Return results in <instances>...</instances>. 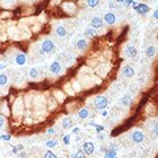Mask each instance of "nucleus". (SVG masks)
Here are the masks:
<instances>
[{
	"instance_id": "1",
	"label": "nucleus",
	"mask_w": 158,
	"mask_h": 158,
	"mask_svg": "<svg viewBox=\"0 0 158 158\" xmlns=\"http://www.w3.org/2000/svg\"><path fill=\"white\" fill-rule=\"evenodd\" d=\"M55 49V45L54 42H53L52 40H44L42 41V45H41V54H50V53H53Z\"/></svg>"
},
{
	"instance_id": "2",
	"label": "nucleus",
	"mask_w": 158,
	"mask_h": 158,
	"mask_svg": "<svg viewBox=\"0 0 158 158\" xmlns=\"http://www.w3.org/2000/svg\"><path fill=\"white\" fill-rule=\"evenodd\" d=\"M94 106L96 109H104L107 106H108V99L106 96H96L95 97Z\"/></svg>"
},
{
	"instance_id": "3",
	"label": "nucleus",
	"mask_w": 158,
	"mask_h": 158,
	"mask_svg": "<svg viewBox=\"0 0 158 158\" xmlns=\"http://www.w3.org/2000/svg\"><path fill=\"white\" fill-rule=\"evenodd\" d=\"M131 138H132V141H133L134 144H142L144 140H145V136L141 131H134L133 133L131 134Z\"/></svg>"
},
{
	"instance_id": "4",
	"label": "nucleus",
	"mask_w": 158,
	"mask_h": 158,
	"mask_svg": "<svg viewBox=\"0 0 158 158\" xmlns=\"http://www.w3.org/2000/svg\"><path fill=\"white\" fill-rule=\"evenodd\" d=\"M82 150L84 151V154H86V156H91V154H94L95 153V145H94V142L86 141L83 144V148H82Z\"/></svg>"
},
{
	"instance_id": "5",
	"label": "nucleus",
	"mask_w": 158,
	"mask_h": 158,
	"mask_svg": "<svg viewBox=\"0 0 158 158\" xmlns=\"http://www.w3.org/2000/svg\"><path fill=\"white\" fill-rule=\"evenodd\" d=\"M134 74H136L134 69L132 67V66H129V65H125L124 67H123V70H121V75L124 78H132V77H134Z\"/></svg>"
},
{
	"instance_id": "6",
	"label": "nucleus",
	"mask_w": 158,
	"mask_h": 158,
	"mask_svg": "<svg viewBox=\"0 0 158 158\" xmlns=\"http://www.w3.org/2000/svg\"><path fill=\"white\" fill-rule=\"evenodd\" d=\"M103 24L104 21L100 16H94L92 20H91V28H94V29H100L103 27Z\"/></svg>"
},
{
	"instance_id": "7",
	"label": "nucleus",
	"mask_w": 158,
	"mask_h": 158,
	"mask_svg": "<svg viewBox=\"0 0 158 158\" xmlns=\"http://www.w3.org/2000/svg\"><path fill=\"white\" fill-rule=\"evenodd\" d=\"M50 72H52V74H54V75L61 74V72H62V65L58 61L53 62L52 65H50Z\"/></svg>"
},
{
	"instance_id": "8",
	"label": "nucleus",
	"mask_w": 158,
	"mask_h": 158,
	"mask_svg": "<svg viewBox=\"0 0 158 158\" xmlns=\"http://www.w3.org/2000/svg\"><path fill=\"white\" fill-rule=\"evenodd\" d=\"M134 11H137L138 13H141V15H146L148 12H149V5H146V4H144V3H141V4H136L134 7H133Z\"/></svg>"
},
{
	"instance_id": "9",
	"label": "nucleus",
	"mask_w": 158,
	"mask_h": 158,
	"mask_svg": "<svg viewBox=\"0 0 158 158\" xmlns=\"http://www.w3.org/2000/svg\"><path fill=\"white\" fill-rule=\"evenodd\" d=\"M103 21H106L108 25H113L116 23V15L113 13V12H107V13L104 15Z\"/></svg>"
},
{
	"instance_id": "10",
	"label": "nucleus",
	"mask_w": 158,
	"mask_h": 158,
	"mask_svg": "<svg viewBox=\"0 0 158 158\" xmlns=\"http://www.w3.org/2000/svg\"><path fill=\"white\" fill-rule=\"evenodd\" d=\"M15 62H16V65H18V66H23L27 63V55L23 54V53H18V54H16L15 57Z\"/></svg>"
},
{
	"instance_id": "11",
	"label": "nucleus",
	"mask_w": 158,
	"mask_h": 158,
	"mask_svg": "<svg viewBox=\"0 0 158 158\" xmlns=\"http://www.w3.org/2000/svg\"><path fill=\"white\" fill-rule=\"evenodd\" d=\"M125 55L129 57V58H133V57L137 55V49H136V46L131 45V46L125 47Z\"/></svg>"
},
{
	"instance_id": "12",
	"label": "nucleus",
	"mask_w": 158,
	"mask_h": 158,
	"mask_svg": "<svg viewBox=\"0 0 158 158\" xmlns=\"http://www.w3.org/2000/svg\"><path fill=\"white\" fill-rule=\"evenodd\" d=\"M156 53H157V47H156V46H153V45L148 46V47H146V50H145V54H146L148 58H153V57L156 55Z\"/></svg>"
},
{
	"instance_id": "13",
	"label": "nucleus",
	"mask_w": 158,
	"mask_h": 158,
	"mask_svg": "<svg viewBox=\"0 0 158 158\" xmlns=\"http://www.w3.org/2000/svg\"><path fill=\"white\" fill-rule=\"evenodd\" d=\"M55 33L58 34V37H66V34H67V30H66V28L63 27V25H57Z\"/></svg>"
},
{
	"instance_id": "14",
	"label": "nucleus",
	"mask_w": 158,
	"mask_h": 158,
	"mask_svg": "<svg viewBox=\"0 0 158 158\" xmlns=\"http://www.w3.org/2000/svg\"><path fill=\"white\" fill-rule=\"evenodd\" d=\"M88 116H90V111H88L87 108H82V109L78 112V117H79V119H82V120L87 119Z\"/></svg>"
},
{
	"instance_id": "15",
	"label": "nucleus",
	"mask_w": 158,
	"mask_h": 158,
	"mask_svg": "<svg viewBox=\"0 0 158 158\" xmlns=\"http://www.w3.org/2000/svg\"><path fill=\"white\" fill-rule=\"evenodd\" d=\"M84 36L92 38V37L96 36V29H94V28H86L84 29Z\"/></svg>"
},
{
	"instance_id": "16",
	"label": "nucleus",
	"mask_w": 158,
	"mask_h": 158,
	"mask_svg": "<svg viewBox=\"0 0 158 158\" xmlns=\"http://www.w3.org/2000/svg\"><path fill=\"white\" fill-rule=\"evenodd\" d=\"M77 47H78L79 50H84V49L87 47V41L83 40V38H82V40H78V41H77Z\"/></svg>"
},
{
	"instance_id": "17",
	"label": "nucleus",
	"mask_w": 158,
	"mask_h": 158,
	"mask_svg": "<svg viewBox=\"0 0 158 158\" xmlns=\"http://www.w3.org/2000/svg\"><path fill=\"white\" fill-rule=\"evenodd\" d=\"M38 75H40L38 69H37V67H32V69H30V71H29V77H30L32 79H37V78H38Z\"/></svg>"
},
{
	"instance_id": "18",
	"label": "nucleus",
	"mask_w": 158,
	"mask_h": 158,
	"mask_svg": "<svg viewBox=\"0 0 158 158\" xmlns=\"http://www.w3.org/2000/svg\"><path fill=\"white\" fill-rule=\"evenodd\" d=\"M71 126H72V120L71 119H65V120H63V121H62V128L63 129H69V128H71Z\"/></svg>"
},
{
	"instance_id": "19",
	"label": "nucleus",
	"mask_w": 158,
	"mask_h": 158,
	"mask_svg": "<svg viewBox=\"0 0 158 158\" xmlns=\"http://www.w3.org/2000/svg\"><path fill=\"white\" fill-rule=\"evenodd\" d=\"M120 103H121L123 106L128 107L129 104H131V96H129V95H125V96H123L121 100H120Z\"/></svg>"
},
{
	"instance_id": "20",
	"label": "nucleus",
	"mask_w": 158,
	"mask_h": 158,
	"mask_svg": "<svg viewBox=\"0 0 158 158\" xmlns=\"http://www.w3.org/2000/svg\"><path fill=\"white\" fill-rule=\"evenodd\" d=\"M106 158H116V150L115 149H109L106 151Z\"/></svg>"
},
{
	"instance_id": "21",
	"label": "nucleus",
	"mask_w": 158,
	"mask_h": 158,
	"mask_svg": "<svg viewBox=\"0 0 158 158\" xmlns=\"http://www.w3.org/2000/svg\"><path fill=\"white\" fill-rule=\"evenodd\" d=\"M8 83V77L5 74H0V86H5Z\"/></svg>"
},
{
	"instance_id": "22",
	"label": "nucleus",
	"mask_w": 158,
	"mask_h": 158,
	"mask_svg": "<svg viewBox=\"0 0 158 158\" xmlns=\"http://www.w3.org/2000/svg\"><path fill=\"white\" fill-rule=\"evenodd\" d=\"M97 4H99V0H87V5L91 8L97 7Z\"/></svg>"
},
{
	"instance_id": "23",
	"label": "nucleus",
	"mask_w": 158,
	"mask_h": 158,
	"mask_svg": "<svg viewBox=\"0 0 158 158\" xmlns=\"http://www.w3.org/2000/svg\"><path fill=\"white\" fill-rule=\"evenodd\" d=\"M54 146H57V141L55 140L46 141V148H47V149H52V148H54Z\"/></svg>"
},
{
	"instance_id": "24",
	"label": "nucleus",
	"mask_w": 158,
	"mask_h": 158,
	"mask_svg": "<svg viewBox=\"0 0 158 158\" xmlns=\"http://www.w3.org/2000/svg\"><path fill=\"white\" fill-rule=\"evenodd\" d=\"M44 157H45V158H57V154H55V153H53L52 150H47Z\"/></svg>"
},
{
	"instance_id": "25",
	"label": "nucleus",
	"mask_w": 158,
	"mask_h": 158,
	"mask_svg": "<svg viewBox=\"0 0 158 158\" xmlns=\"http://www.w3.org/2000/svg\"><path fill=\"white\" fill-rule=\"evenodd\" d=\"M75 154H77V158H86V154H84V151L82 149H79L75 151Z\"/></svg>"
},
{
	"instance_id": "26",
	"label": "nucleus",
	"mask_w": 158,
	"mask_h": 158,
	"mask_svg": "<svg viewBox=\"0 0 158 158\" xmlns=\"http://www.w3.org/2000/svg\"><path fill=\"white\" fill-rule=\"evenodd\" d=\"M125 4H126V7H134L136 5V1L134 0H125Z\"/></svg>"
},
{
	"instance_id": "27",
	"label": "nucleus",
	"mask_w": 158,
	"mask_h": 158,
	"mask_svg": "<svg viewBox=\"0 0 158 158\" xmlns=\"http://www.w3.org/2000/svg\"><path fill=\"white\" fill-rule=\"evenodd\" d=\"M0 140L9 141V140H11V134H1V136H0Z\"/></svg>"
},
{
	"instance_id": "28",
	"label": "nucleus",
	"mask_w": 158,
	"mask_h": 158,
	"mask_svg": "<svg viewBox=\"0 0 158 158\" xmlns=\"http://www.w3.org/2000/svg\"><path fill=\"white\" fill-rule=\"evenodd\" d=\"M62 140H63V144H65V145H69V144H70L71 138H70V136H63Z\"/></svg>"
},
{
	"instance_id": "29",
	"label": "nucleus",
	"mask_w": 158,
	"mask_h": 158,
	"mask_svg": "<svg viewBox=\"0 0 158 158\" xmlns=\"http://www.w3.org/2000/svg\"><path fill=\"white\" fill-rule=\"evenodd\" d=\"M95 128H96V132H97V133H100V132L104 131V126H103V125H96Z\"/></svg>"
},
{
	"instance_id": "30",
	"label": "nucleus",
	"mask_w": 158,
	"mask_h": 158,
	"mask_svg": "<svg viewBox=\"0 0 158 158\" xmlns=\"http://www.w3.org/2000/svg\"><path fill=\"white\" fill-rule=\"evenodd\" d=\"M54 133H55V129H54V128H49V129H47V134L53 136Z\"/></svg>"
},
{
	"instance_id": "31",
	"label": "nucleus",
	"mask_w": 158,
	"mask_h": 158,
	"mask_svg": "<svg viewBox=\"0 0 158 158\" xmlns=\"http://www.w3.org/2000/svg\"><path fill=\"white\" fill-rule=\"evenodd\" d=\"M4 124H5V119L3 117V116H0V128H1V126H4Z\"/></svg>"
},
{
	"instance_id": "32",
	"label": "nucleus",
	"mask_w": 158,
	"mask_h": 158,
	"mask_svg": "<svg viewBox=\"0 0 158 158\" xmlns=\"http://www.w3.org/2000/svg\"><path fill=\"white\" fill-rule=\"evenodd\" d=\"M79 132H80V129H79V128H74V129H72V133H74V134H79Z\"/></svg>"
},
{
	"instance_id": "33",
	"label": "nucleus",
	"mask_w": 158,
	"mask_h": 158,
	"mask_svg": "<svg viewBox=\"0 0 158 158\" xmlns=\"http://www.w3.org/2000/svg\"><path fill=\"white\" fill-rule=\"evenodd\" d=\"M153 18H156V20L158 18V11H157V9H156V11L153 12Z\"/></svg>"
},
{
	"instance_id": "34",
	"label": "nucleus",
	"mask_w": 158,
	"mask_h": 158,
	"mask_svg": "<svg viewBox=\"0 0 158 158\" xmlns=\"http://www.w3.org/2000/svg\"><path fill=\"white\" fill-rule=\"evenodd\" d=\"M90 125H91V126H96L97 124H96V123H95V121H90Z\"/></svg>"
},
{
	"instance_id": "35",
	"label": "nucleus",
	"mask_w": 158,
	"mask_h": 158,
	"mask_svg": "<svg viewBox=\"0 0 158 158\" xmlns=\"http://www.w3.org/2000/svg\"><path fill=\"white\" fill-rule=\"evenodd\" d=\"M115 7H116V5H115V4H113V3H112V1H111V3H109V8H115Z\"/></svg>"
},
{
	"instance_id": "36",
	"label": "nucleus",
	"mask_w": 158,
	"mask_h": 158,
	"mask_svg": "<svg viewBox=\"0 0 158 158\" xmlns=\"http://www.w3.org/2000/svg\"><path fill=\"white\" fill-rule=\"evenodd\" d=\"M154 134H157V124H154V132H153Z\"/></svg>"
},
{
	"instance_id": "37",
	"label": "nucleus",
	"mask_w": 158,
	"mask_h": 158,
	"mask_svg": "<svg viewBox=\"0 0 158 158\" xmlns=\"http://www.w3.org/2000/svg\"><path fill=\"white\" fill-rule=\"evenodd\" d=\"M115 1H116V3H119V4H121V3H124L125 0H115Z\"/></svg>"
},
{
	"instance_id": "38",
	"label": "nucleus",
	"mask_w": 158,
	"mask_h": 158,
	"mask_svg": "<svg viewBox=\"0 0 158 158\" xmlns=\"http://www.w3.org/2000/svg\"><path fill=\"white\" fill-rule=\"evenodd\" d=\"M107 115H108V113H107V111H103V112H102V116H107Z\"/></svg>"
},
{
	"instance_id": "39",
	"label": "nucleus",
	"mask_w": 158,
	"mask_h": 158,
	"mask_svg": "<svg viewBox=\"0 0 158 158\" xmlns=\"http://www.w3.org/2000/svg\"><path fill=\"white\" fill-rule=\"evenodd\" d=\"M71 158H77V154H75V153H72V154H71Z\"/></svg>"
},
{
	"instance_id": "40",
	"label": "nucleus",
	"mask_w": 158,
	"mask_h": 158,
	"mask_svg": "<svg viewBox=\"0 0 158 158\" xmlns=\"http://www.w3.org/2000/svg\"><path fill=\"white\" fill-rule=\"evenodd\" d=\"M4 67H5L4 65H0V70H3V69H4Z\"/></svg>"
},
{
	"instance_id": "41",
	"label": "nucleus",
	"mask_w": 158,
	"mask_h": 158,
	"mask_svg": "<svg viewBox=\"0 0 158 158\" xmlns=\"http://www.w3.org/2000/svg\"><path fill=\"white\" fill-rule=\"evenodd\" d=\"M0 62H1V55H0Z\"/></svg>"
},
{
	"instance_id": "42",
	"label": "nucleus",
	"mask_w": 158,
	"mask_h": 158,
	"mask_svg": "<svg viewBox=\"0 0 158 158\" xmlns=\"http://www.w3.org/2000/svg\"><path fill=\"white\" fill-rule=\"evenodd\" d=\"M95 158H96V157H95Z\"/></svg>"
}]
</instances>
